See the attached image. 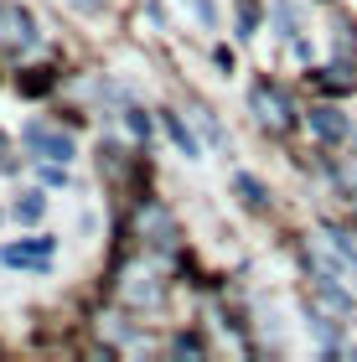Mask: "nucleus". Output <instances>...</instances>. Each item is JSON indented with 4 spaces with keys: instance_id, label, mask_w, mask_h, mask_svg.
<instances>
[{
    "instance_id": "obj_2",
    "label": "nucleus",
    "mask_w": 357,
    "mask_h": 362,
    "mask_svg": "<svg viewBox=\"0 0 357 362\" xmlns=\"http://www.w3.org/2000/svg\"><path fill=\"white\" fill-rule=\"evenodd\" d=\"M52 254H57V238H21V243H6V264L11 269H52Z\"/></svg>"
},
{
    "instance_id": "obj_1",
    "label": "nucleus",
    "mask_w": 357,
    "mask_h": 362,
    "mask_svg": "<svg viewBox=\"0 0 357 362\" xmlns=\"http://www.w3.org/2000/svg\"><path fill=\"white\" fill-rule=\"evenodd\" d=\"M21 145L31 151V160H57V166H68V160L78 156V145H73V135H62V129H52V124H42V119H31L26 129H21Z\"/></svg>"
},
{
    "instance_id": "obj_7",
    "label": "nucleus",
    "mask_w": 357,
    "mask_h": 362,
    "mask_svg": "<svg viewBox=\"0 0 357 362\" xmlns=\"http://www.w3.org/2000/svg\"><path fill=\"white\" fill-rule=\"evenodd\" d=\"M166 129H171V140H176V151H187V156H197V135L176 119V114H166Z\"/></svg>"
},
{
    "instance_id": "obj_5",
    "label": "nucleus",
    "mask_w": 357,
    "mask_h": 362,
    "mask_svg": "<svg viewBox=\"0 0 357 362\" xmlns=\"http://www.w3.org/2000/svg\"><path fill=\"white\" fill-rule=\"evenodd\" d=\"M305 119H311V129H316L321 140H342V135H347V119H342L336 109H311Z\"/></svg>"
},
{
    "instance_id": "obj_10",
    "label": "nucleus",
    "mask_w": 357,
    "mask_h": 362,
    "mask_svg": "<svg viewBox=\"0 0 357 362\" xmlns=\"http://www.w3.org/2000/svg\"><path fill=\"white\" fill-rule=\"evenodd\" d=\"M0 171H16V160L6 156V135H0Z\"/></svg>"
},
{
    "instance_id": "obj_11",
    "label": "nucleus",
    "mask_w": 357,
    "mask_h": 362,
    "mask_svg": "<svg viewBox=\"0 0 357 362\" xmlns=\"http://www.w3.org/2000/svg\"><path fill=\"white\" fill-rule=\"evenodd\" d=\"M78 6H83V11H99V0H78Z\"/></svg>"
},
{
    "instance_id": "obj_9",
    "label": "nucleus",
    "mask_w": 357,
    "mask_h": 362,
    "mask_svg": "<svg viewBox=\"0 0 357 362\" xmlns=\"http://www.w3.org/2000/svg\"><path fill=\"white\" fill-rule=\"evenodd\" d=\"M311 326H316V337H321V341H336V332H332V321L321 316V310H311Z\"/></svg>"
},
{
    "instance_id": "obj_8",
    "label": "nucleus",
    "mask_w": 357,
    "mask_h": 362,
    "mask_svg": "<svg viewBox=\"0 0 357 362\" xmlns=\"http://www.w3.org/2000/svg\"><path fill=\"white\" fill-rule=\"evenodd\" d=\"M238 192L249 197V207H264V202H269V197H264V187H259L254 176H238Z\"/></svg>"
},
{
    "instance_id": "obj_4",
    "label": "nucleus",
    "mask_w": 357,
    "mask_h": 362,
    "mask_svg": "<svg viewBox=\"0 0 357 362\" xmlns=\"http://www.w3.org/2000/svg\"><path fill=\"white\" fill-rule=\"evenodd\" d=\"M0 26H6V37L21 42V47L37 42V26H31V16H26L21 6H0Z\"/></svg>"
},
{
    "instance_id": "obj_6",
    "label": "nucleus",
    "mask_w": 357,
    "mask_h": 362,
    "mask_svg": "<svg viewBox=\"0 0 357 362\" xmlns=\"http://www.w3.org/2000/svg\"><path fill=\"white\" fill-rule=\"evenodd\" d=\"M42 212H47V197H42V192L16 197V223H42Z\"/></svg>"
},
{
    "instance_id": "obj_3",
    "label": "nucleus",
    "mask_w": 357,
    "mask_h": 362,
    "mask_svg": "<svg viewBox=\"0 0 357 362\" xmlns=\"http://www.w3.org/2000/svg\"><path fill=\"white\" fill-rule=\"evenodd\" d=\"M249 98H254V109H259V119H264V124H274V129L290 124V104H285V93L274 83H254Z\"/></svg>"
}]
</instances>
